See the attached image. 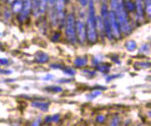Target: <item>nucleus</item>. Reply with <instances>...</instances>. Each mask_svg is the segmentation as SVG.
Returning a JSON list of instances; mask_svg holds the SVG:
<instances>
[{
  "label": "nucleus",
  "mask_w": 151,
  "mask_h": 126,
  "mask_svg": "<svg viewBox=\"0 0 151 126\" xmlns=\"http://www.w3.org/2000/svg\"><path fill=\"white\" fill-rule=\"evenodd\" d=\"M88 5V15L86 26V38L91 43H95L97 40V33L96 26L95 8L93 0H90Z\"/></svg>",
  "instance_id": "nucleus-1"
},
{
  "label": "nucleus",
  "mask_w": 151,
  "mask_h": 126,
  "mask_svg": "<svg viewBox=\"0 0 151 126\" xmlns=\"http://www.w3.org/2000/svg\"><path fill=\"white\" fill-rule=\"evenodd\" d=\"M124 0H119L118 7L115 11V12L116 19H117L119 24L120 31L124 33L127 34L130 32L131 26L129 19H128L127 11L125 9V6H124Z\"/></svg>",
  "instance_id": "nucleus-2"
},
{
  "label": "nucleus",
  "mask_w": 151,
  "mask_h": 126,
  "mask_svg": "<svg viewBox=\"0 0 151 126\" xmlns=\"http://www.w3.org/2000/svg\"><path fill=\"white\" fill-rule=\"evenodd\" d=\"M65 34L67 40L70 42L74 44L76 42V22L73 14H69L66 19Z\"/></svg>",
  "instance_id": "nucleus-3"
},
{
  "label": "nucleus",
  "mask_w": 151,
  "mask_h": 126,
  "mask_svg": "<svg viewBox=\"0 0 151 126\" xmlns=\"http://www.w3.org/2000/svg\"><path fill=\"white\" fill-rule=\"evenodd\" d=\"M108 19L109 25H110L112 36L117 39H119V38H120V29L114 11L111 10L110 12H109Z\"/></svg>",
  "instance_id": "nucleus-4"
},
{
  "label": "nucleus",
  "mask_w": 151,
  "mask_h": 126,
  "mask_svg": "<svg viewBox=\"0 0 151 126\" xmlns=\"http://www.w3.org/2000/svg\"><path fill=\"white\" fill-rule=\"evenodd\" d=\"M76 39L81 44L85 42L86 39V26L81 21H77L76 22Z\"/></svg>",
  "instance_id": "nucleus-5"
},
{
  "label": "nucleus",
  "mask_w": 151,
  "mask_h": 126,
  "mask_svg": "<svg viewBox=\"0 0 151 126\" xmlns=\"http://www.w3.org/2000/svg\"><path fill=\"white\" fill-rule=\"evenodd\" d=\"M22 7L21 11V14L19 16V20L23 22L32 10V1L31 0H22Z\"/></svg>",
  "instance_id": "nucleus-6"
},
{
  "label": "nucleus",
  "mask_w": 151,
  "mask_h": 126,
  "mask_svg": "<svg viewBox=\"0 0 151 126\" xmlns=\"http://www.w3.org/2000/svg\"><path fill=\"white\" fill-rule=\"evenodd\" d=\"M35 60L39 63H45L49 61V56L42 51H38L35 54Z\"/></svg>",
  "instance_id": "nucleus-7"
},
{
  "label": "nucleus",
  "mask_w": 151,
  "mask_h": 126,
  "mask_svg": "<svg viewBox=\"0 0 151 126\" xmlns=\"http://www.w3.org/2000/svg\"><path fill=\"white\" fill-rule=\"evenodd\" d=\"M135 5H136V9L135 10H137L138 19L139 20L142 21L143 19L144 15H143V6L142 4L141 0H137V4H135Z\"/></svg>",
  "instance_id": "nucleus-8"
},
{
  "label": "nucleus",
  "mask_w": 151,
  "mask_h": 126,
  "mask_svg": "<svg viewBox=\"0 0 151 126\" xmlns=\"http://www.w3.org/2000/svg\"><path fill=\"white\" fill-rule=\"evenodd\" d=\"M87 62H88V59H87V57H86V56H80V57H78V58H76V60L74 62V63L76 67H82L85 66V65L87 63Z\"/></svg>",
  "instance_id": "nucleus-9"
},
{
  "label": "nucleus",
  "mask_w": 151,
  "mask_h": 126,
  "mask_svg": "<svg viewBox=\"0 0 151 126\" xmlns=\"http://www.w3.org/2000/svg\"><path fill=\"white\" fill-rule=\"evenodd\" d=\"M56 14H63V10L65 9V0H56Z\"/></svg>",
  "instance_id": "nucleus-10"
},
{
  "label": "nucleus",
  "mask_w": 151,
  "mask_h": 126,
  "mask_svg": "<svg viewBox=\"0 0 151 126\" xmlns=\"http://www.w3.org/2000/svg\"><path fill=\"white\" fill-rule=\"evenodd\" d=\"M32 106L33 107H35V108H39V109L43 111V112H46V111H47L49 107L48 103L40 102H33L32 103Z\"/></svg>",
  "instance_id": "nucleus-11"
},
{
  "label": "nucleus",
  "mask_w": 151,
  "mask_h": 126,
  "mask_svg": "<svg viewBox=\"0 0 151 126\" xmlns=\"http://www.w3.org/2000/svg\"><path fill=\"white\" fill-rule=\"evenodd\" d=\"M96 29H98L100 32H104V21L103 19L101 16L96 17Z\"/></svg>",
  "instance_id": "nucleus-12"
},
{
  "label": "nucleus",
  "mask_w": 151,
  "mask_h": 126,
  "mask_svg": "<svg viewBox=\"0 0 151 126\" xmlns=\"http://www.w3.org/2000/svg\"><path fill=\"white\" fill-rule=\"evenodd\" d=\"M22 0H16L12 3V10L14 13L20 12L22 7Z\"/></svg>",
  "instance_id": "nucleus-13"
},
{
  "label": "nucleus",
  "mask_w": 151,
  "mask_h": 126,
  "mask_svg": "<svg viewBox=\"0 0 151 126\" xmlns=\"http://www.w3.org/2000/svg\"><path fill=\"white\" fill-rule=\"evenodd\" d=\"M124 4L126 10L129 12H133L136 9V5L131 0H126L125 1H124Z\"/></svg>",
  "instance_id": "nucleus-14"
},
{
  "label": "nucleus",
  "mask_w": 151,
  "mask_h": 126,
  "mask_svg": "<svg viewBox=\"0 0 151 126\" xmlns=\"http://www.w3.org/2000/svg\"><path fill=\"white\" fill-rule=\"evenodd\" d=\"M97 69L103 73H107L109 72V69H110V66L109 64H103L102 65L101 63H99L96 66Z\"/></svg>",
  "instance_id": "nucleus-15"
},
{
  "label": "nucleus",
  "mask_w": 151,
  "mask_h": 126,
  "mask_svg": "<svg viewBox=\"0 0 151 126\" xmlns=\"http://www.w3.org/2000/svg\"><path fill=\"white\" fill-rule=\"evenodd\" d=\"M32 1V8L33 9V13L35 16L40 13L39 12V0H31Z\"/></svg>",
  "instance_id": "nucleus-16"
},
{
  "label": "nucleus",
  "mask_w": 151,
  "mask_h": 126,
  "mask_svg": "<svg viewBox=\"0 0 151 126\" xmlns=\"http://www.w3.org/2000/svg\"><path fill=\"white\" fill-rule=\"evenodd\" d=\"M48 0H39V12L44 14L46 12Z\"/></svg>",
  "instance_id": "nucleus-17"
},
{
  "label": "nucleus",
  "mask_w": 151,
  "mask_h": 126,
  "mask_svg": "<svg viewBox=\"0 0 151 126\" xmlns=\"http://www.w3.org/2000/svg\"><path fill=\"white\" fill-rule=\"evenodd\" d=\"M125 46L128 51H133L137 48V43L134 40H129L126 42Z\"/></svg>",
  "instance_id": "nucleus-18"
},
{
  "label": "nucleus",
  "mask_w": 151,
  "mask_h": 126,
  "mask_svg": "<svg viewBox=\"0 0 151 126\" xmlns=\"http://www.w3.org/2000/svg\"><path fill=\"white\" fill-rule=\"evenodd\" d=\"M60 115L59 114H54L52 116H47L45 118V122L47 123L50 122H58L60 120Z\"/></svg>",
  "instance_id": "nucleus-19"
},
{
  "label": "nucleus",
  "mask_w": 151,
  "mask_h": 126,
  "mask_svg": "<svg viewBox=\"0 0 151 126\" xmlns=\"http://www.w3.org/2000/svg\"><path fill=\"white\" fill-rule=\"evenodd\" d=\"M101 95V90H96L92 91L91 93L87 95V98L89 100H92V99L96 98L97 96Z\"/></svg>",
  "instance_id": "nucleus-20"
},
{
  "label": "nucleus",
  "mask_w": 151,
  "mask_h": 126,
  "mask_svg": "<svg viewBox=\"0 0 151 126\" xmlns=\"http://www.w3.org/2000/svg\"><path fill=\"white\" fill-rule=\"evenodd\" d=\"M108 14H109V11L108 10L107 5H106V3H103V5H102V7H101L102 17H103V19L108 17Z\"/></svg>",
  "instance_id": "nucleus-21"
},
{
  "label": "nucleus",
  "mask_w": 151,
  "mask_h": 126,
  "mask_svg": "<svg viewBox=\"0 0 151 126\" xmlns=\"http://www.w3.org/2000/svg\"><path fill=\"white\" fill-rule=\"evenodd\" d=\"M62 70H63V72H64V73L70 76H74L76 74L75 70L70 67H63Z\"/></svg>",
  "instance_id": "nucleus-22"
},
{
  "label": "nucleus",
  "mask_w": 151,
  "mask_h": 126,
  "mask_svg": "<svg viewBox=\"0 0 151 126\" xmlns=\"http://www.w3.org/2000/svg\"><path fill=\"white\" fill-rule=\"evenodd\" d=\"M134 67H138V69H139V68H149L150 66V63L149 62H138L136 64H134Z\"/></svg>",
  "instance_id": "nucleus-23"
},
{
  "label": "nucleus",
  "mask_w": 151,
  "mask_h": 126,
  "mask_svg": "<svg viewBox=\"0 0 151 126\" xmlns=\"http://www.w3.org/2000/svg\"><path fill=\"white\" fill-rule=\"evenodd\" d=\"M46 89L51 91H54V92H60V91H62V88L58 86H51L50 87H47Z\"/></svg>",
  "instance_id": "nucleus-24"
},
{
  "label": "nucleus",
  "mask_w": 151,
  "mask_h": 126,
  "mask_svg": "<svg viewBox=\"0 0 151 126\" xmlns=\"http://www.w3.org/2000/svg\"><path fill=\"white\" fill-rule=\"evenodd\" d=\"M145 10L146 12L149 16H150V0H145Z\"/></svg>",
  "instance_id": "nucleus-25"
},
{
  "label": "nucleus",
  "mask_w": 151,
  "mask_h": 126,
  "mask_svg": "<svg viewBox=\"0 0 151 126\" xmlns=\"http://www.w3.org/2000/svg\"><path fill=\"white\" fill-rule=\"evenodd\" d=\"M110 1H111V6L113 9V11H114L115 12L118 7L119 0H110Z\"/></svg>",
  "instance_id": "nucleus-26"
},
{
  "label": "nucleus",
  "mask_w": 151,
  "mask_h": 126,
  "mask_svg": "<svg viewBox=\"0 0 151 126\" xmlns=\"http://www.w3.org/2000/svg\"><path fill=\"white\" fill-rule=\"evenodd\" d=\"M83 72L86 76H89V77H93V76L96 75V71H92V70H86V69H85V70H84Z\"/></svg>",
  "instance_id": "nucleus-27"
},
{
  "label": "nucleus",
  "mask_w": 151,
  "mask_h": 126,
  "mask_svg": "<svg viewBox=\"0 0 151 126\" xmlns=\"http://www.w3.org/2000/svg\"><path fill=\"white\" fill-rule=\"evenodd\" d=\"M51 67L52 68H55V69H63L64 66H63V65L55 63V64L51 65Z\"/></svg>",
  "instance_id": "nucleus-28"
},
{
  "label": "nucleus",
  "mask_w": 151,
  "mask_h": 126,
  "mask_svg": "<svg viewBox=\"0 0 151 126\" xmlns=\"http://www.w3.org/2000/svg\"><path fill=\"white\" fill-rule=\"evenodd\" d=\"M60 33L58 32H56L52 37V40L54 41V42L58 41L60 39Z\"/></svg>",
  "instance_id": "nucleus-29"
},
{
  "label": "nucleus",
  "mask_w": 151,
  "mask_h": 126,
  "mask_svg": "<svg viewBox=\"0 0 151 126\" xmlns=\"http://www.w3.org/2000/svg\"><path fill=\"white\" fill-rule=\"evenodd\" d=\"M120 74H116V75H111V76H109L106 78V81L108 82L111 81V80L114 79L115 78H118L120 77Z\"/></svg>",
  "instance_id": "nucleus-30"
},
{
  "label": "nucleus",
  "mask_w": 151,
  "mask_h": 126,
  "mask_svg": "<svg viewBox=\"0 0 151 126\" xmlns=\"http://www.w3.org/2000/svg\"><path fill=\"white\" fill-rule=\"evenodd\" d=\"M141 52L146 53L147 51H149V46L148 45H143L142 46L141 49H139Z\"/></svg>",
  "instance_id": "nucleus-31"
},
{
  "label": "nucleus",
  "mask_w": 151,
  "mask_h": 126,
  "mask_svg": "<svg viewBox=\"0 0 151 126\" xmlns=\"http://www.w3.org/2000/svg\"><path fill=\"white\" fill-rule=\"evenodd\" d=\"M105 120V117L103 115H99L96 118V121L99 123H103V122Z\"/></svg>",
  "instance_id": "nucleus-32"
},
{
  "label": "nucleus",
  "mask_w": 151,
  "mask_h": 126,
  "mask_svg": "<svg viewBox=\"0 0 151 126\" xmlns=\"http://www.w3.org/2000/svg\"><path fill=\"white\" fill-rule=\"evenodd\" d=\"M78 1L82 6H86L88 4L90 0H78Z\"/></svg>",
  "instance_id": "nucleus-33"
},
{
  "label": "nucleus",
  "mask_w": 151,
  "mask_h": 126,
  "mask_svg": "<svg viewBox=\"0 0 151 126\" xmlns=\"http://www.w3.org/2000/svg\"><path fill=\"white\" fill-rule=\"evenodd\" d=\"M9 63V60L6 58H0V65L1 66H5Z\"/></svg>",
  "instance_id": "nucleus-34"
},
{
  "label": "nucleus",
  "mask_w": 151,
  "mask_h": 126,
  "mask_svg": "<svg viewBox=\"0 0 151 126\" xmlns=\"http://www.w3.org/2000/svg\"><path fill=\"white\" fill-rule=\"evenodd\" d=\"M101 60H102V58H101L100 56H97V57H96L95 58H94L93 62V63H95L96 65H97V64H99L101 62Z\"/></svg>",
  "instance_id": "nucleus-35"
},
{
  "label": "nucleus",
  "mask_w": 151,
  "mask_h": 126,
  "mask_svg": "<svg viewBox=\"0 0 151 126\" xmlns=\"http://www.w3.org/2000/svg\"><path fill=\"white\" fill-rule=\"evenodd\" d=\"M119 119L118 117H115L112 120V123L111 124V125H117L119 124Z\"/></svg>",
  "instance_id": "nucleus-36"
},
{
  "label": "nucleus",
  "mask_w": 151,
  "mask_h": 126,
  "mask_svg": "<svg viewBox=\"0 0 151 126\" xmlns=\"http://www.w3.org/2000/svg\"><path fill=\"white\" fill-rule=\"evenodd\" d=\"M40 120L39 119V120H35V122H33V123L32 124V125H40Z\"/></svg>",
  "instance_id": "nucleus-37"
},
{
  "label": "nucleus",
  "mask_w": 151,
  "mask_h": 126,
  "mask_svg": "<svg viewBox=\"0 0 151 126\" xmlns=\"http://www.w3.org/2000/svg\"><path fill=\"white\" fill-rule=\"evenodd\" d=\"M52 78H53V76L52 75H51V74H47L46 76V78H44V79H46V80H50V79H52Z\"/></svg>",
  "instance_id": "nucleus-38"
},
{
  "label": "nucleus",
  "mask_w": 151,
  "mask_h": 126,
  "mask_svg": "<svg viewBox=\"0 0 151 126\" xmlns=\"http://www.w3.org/2000/svg\"><path fill=\"white\" fill-rule=\"evenodd\" d=\"M48 1H49V3H50V5H53L54 3H55L56 0H48Z\"/></svg>",
  "instance_id": "nucleus-39"
},
{
  "label": "nucleus",
  "mask_w": 151,
  "mask_h": 126,
  "mask_svg": "<svg viewBox=\"0 0 151 126\" xmlns=\"http://www.w3.org/2000/svg\"><path fill=\"white\" fill-rule=\"evenodd\" d=\"M15 1H16V0H7V2H8L9 4H12Z\"/></svg>",
  "instance_id": "nucleus-40"
},
{
  "label": "nucleus",
  "mask_w": 151,
  "mask_h": 126,
  "mask_svg": "<svg viewBox=\"0 0 151 126\" xmlns=\"http://www.w3.org/2000/svg\"><path fill=\"white\" fill-rule=\"evenodd\" d=\"M101 1L102 2H103V3H106V2L107 0H101Z\"/></svg>",
  "instance_id": "nucleus-41"
},
{
  "label": "nucleus",
  "mask_w": 151,
  "mask_h": 126,
  "mask_svg": "<svg viewBox=\"0 0 151 126\" xmlns=\"http://www.w3.org/2000/svg\"><path fill=\"white\" fill-rule=\"evenodd\" d=\"M1 1H2V0H1Z\"/></svg>",
  "instance_id": "nucleus-42"
}]
</instances>
